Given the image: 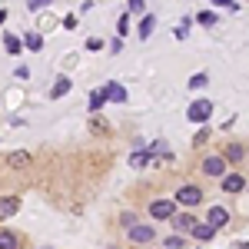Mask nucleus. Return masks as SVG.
Returning a JSON list of instances; mask_svg holds the SVG:
<instances>
[{
    "label": "nucleus",
    "mask_w": 249,
    "mask_h": 249,
    "mask_svg": "<svg viewBox=\"0 0 249 249\" xmlns=\"http://www.w3.org/2000/svg\"><path fill=\"white\" fill-rule=\"evenodd\" d=\"M210 116H213V100H193L186 107V120H193V123H206Z\"/></svg>",
    "instance_id": "f257e3e1"
},
{
    "label": "nucleus",
    "mask_w": 249,
    "mask_h": 249,
    "mask_svg": "<svg viewBox=\"0 0 249 249\" xmlns=\"http://www.w3.org/2000/svg\"><path fill=\"white\" fill-rule=\"evenodd\" d=\"M150 216L153 219H173L176 216V199H153L150 203Z\"/></svg>",
    "instance_id": "f03ea898"
},
{
    "label": "nucleus",
    "mask_w": 249,
    "mask_h": 249,
    "mask_svg": "<svg viewBox=\"0 0 249 249\" xmlns=\"http://www.w3.org/2000/svg\"><path fill=\"white\" fill-rule=\"evenodd\" d=\"M199 199H203L199 186H179L176 190V206H199Z\"/></svg>",
    "instance_id": "7ed1b4c3"
},
{
    "label": "nucleus",
    "mask_w": 249,
    "mask_h": 249,
    "mask_svg": "<svg viewBox=\"0 0 249 249\" xmlns=\"http://www.w3.org/2000/svg\"><path fill=\"white\" fill-rule=\"evenodd\" d=\"M206 223H210L213 230H223V226L230 223V213H226V206H210V213H206Z\"/></svg>",
    "instance_id": "20e7f679"
},
{
    "label": "nucleus",
    "mask_w": 249,
    "mask_h": 249,
    "mask_svg": "<svg viewBox=\"0 0 249 249\" xmlns=\"http://www.w3.org/2000/svg\"><path fill=\"white\" fill-rule=\"evenodd\" d=\"M246 190V176L243 173H226L223 176V193H243Z\"/></svg>",
    "instance_id": "39448f33"
},
{
    "label": "nucleus",
    "mask_w": 249,
    "mask_h": 249,
    "mask_svg": "<svg viewBox=\"0 0 249 249\" xmlns=\"http://www.w3.org/2000/svg\"><path fill=\"white\" fill-rule=\"evenodd\" d=\"M173 226H176V232H193V230H196V216H193L190 210L176 213V216H173Z\"/></svg>",
    "instance_id": "423d86ee"
},
{
    "label": "nucleus",
    "mask_w": 249,
    "mask_h": 249,
    "mask_svg": "<svg viewBox=\"0 0 249 249\" xmlns=\"http://www.w3.org/2000/svg\"><path fill=\"white\" fill-rule=\"evenodd\" d=\"M203 173L223 176V173H226V160H223V156H206V160H203Z\"/></svg>",
    "instance_id": "0eeeda50"
},
{
    "label": "nucleus",
    "mask_w": 249,
    "mask_h": 249,
    "mask_svg": "<svg viewBox=\"0 0 249 249\" xmlns=\"http://www.w3.org/2000/svg\"><path fill=\"white\" fill-rule=\"evenodd\" d=\"M17 210H20V199H17V196H3V199H0V219L17 216Z\"/></svg>",
    "instance_id": "6e6552de"
},
{
    "label": "nucleus",
    "mask_w": 249,
    "mask_h": 249,
    "mask_svg": "<svg viewBox=\"0 0 249 249\" xmlns=\"http://www.w3.org/2000/svg\"><path fill=\"white\" fill-rule=\"evenodd\" d=\"M126 236H130V243H150L153 239V230L150 226H130Z\"/></svg>",
    "instance_id": "1a4fd4ad"
},
{
    "label": "nucleus",
    "mask_w": 249,
    "mask_h": 249,
    "mask_svg": "<svg viewBox=\"0 0 249 249\" xmlns=\"http://www.w3.org/2000/svg\"><path fill=\"white\" fill-rule=\"evenodd\" d=\"M103 93H107V100H113V103H126V90H123L120 83H107Z\"/></svg>",
    "instance_id": "9d476101"
},
{
    "label": "nucleus",
    "mask_w": 249,
    "mask_h": 249,
    "mask_svg": "<svg viewBox=\"0 0 249 249\" xmlns=\"http://www.w3.org/2000/svg\"><path fill=\"white\" fill-rule=\"evenodd\" d=\"M7 166H10V170H23V166H30V153H23V150L10 153V156H7Z\"/></svg>",
    "instance_id": "9b49d317"
},
{
    "label": "nucleus",
    "mask_w": 249,
    "mask_h": 249,
    "mask_svg": "<svg viewBox=\"0 0 249 249\" xmlns=\"http://www.w3.org/2000/svg\"><path fill=\"white\" fill-rule=\"evenodd\" d=\"M156 150H160V146H150V150H140V153H133V156H130V166H146V163L153 160Z\"/></svg>",
    "instance_id": "f8f14e48"
},
{
    "label": "nucleus",
    "mask_w": 249,
    "mask_h": 249,
    "mask_svg": "<svg viewBox=\"0 0 249 249\" xmlns=\"http://www.w3.org/2000/svg\"><path fill=\"white\" fill-rule=\"evenodd\" d=\"M213 232H216V230H213L210 223H196V230H193L190 236H193V239H199V243H210V239H213Z\"/></svg>",
    "instance_id": "ddd939ff"
},
{
    "label": "nucleus",
    "mask_w": 249,
    "mask_h": 249,
    "mask_svg": "<svg viewBox=\"0 0 249 249\" xmlns=\"http://www.w3.org/2000/svg\"><path fill=\"white\" fill-rule=\"evenodd\" d=\"M243 156H246V150H243L239 143H230V146H226V153H223V160H226V163H239Z\"/></svg>",
    "instance_id": "4468645a"
},
{
    "label": "nucleus",
    "mask_w": 249,
    "mask_h": 249,
    "mask_svg": "<svg viewBox=\"0 0 249 249\" xmlns=\"http://www.w3.org/2000/svg\"><path fill=\"white\" fill-rule=\"evenodd\" d=\"M153 30H156V17H153V14H146V17H143V23H140V37L150 40V34H153Z\"/></svg>",
    "instance_id": "2eb2a0df"
},
{
    "label": "nucleus",
    "mask_w": 249,
    "mask_h": 249,
    "mask_svg": "<svg viewBox=\"0 0 249 249\" xmlns=\"http://www.w3.org/2000/svg\"><path fill=\"white\" fill-rule=\"evenodd\" d=\"M67 93H70V80H67V77H60L57 83H53L50 96H53V100H60V96H67Z\"/></svg>",
    "instance_id": "dca6fc26"
},
{
    "label": "nucleus",
    "mask_w": 249,
    "mask_h": 249,
    "mask_svg": "<svg viewBox=\"0 0 249 249\" xmlns=\"http://www.w3.org/2000/svg\"><path fill=\"white\" fill-rule=\"evenodd\" d=\"M3 47H7V53H20V50H23V40L14 37V34H7V37H3Z\"/></svg>",
    "instance_id": "f3484780"
},
{
    "label": "nucleus",
    "mask_w": 249,
    "mask_h": 249,
    "mask_svg": "<svg viewBox=\"0 0 249 249\" xmlns=\"http://www.w3.org/2000/svg\"><path fill=\"white\" fill-rule=\"evenodd\" d=\"M23 47L37 53V50H43V37H40V34H27V37H23Z\"/></svg>",
    "instance_id": "a211bd4d"
},
{
    "label": "nucleus",
    "mask_w": 249,
    "mask_h": 249,
    "mask_svg": "<svg viewBox=\"0 0 249 249\" xmlns=\"http://www.w3.org/2000/svg\"><path fill=\"white\" fill-rule=\"evenodd\" d=\"M17 236L14 232H7V230H0V249H17Z\"/></svg>",
    "instance_id": "6ab92c4d"
},
{
    "label": "nucleus",
    "mask_w": 249,
    "mask_h": 249,
    "mask_svg": "<svg viewBox=\"0 0 249 249\" xmlns=\"http://www.w3.org/2000/svg\"><path fill=\"white\" fill-rule=\"evenodd\" d=\"M103 103H107V93H103V90H93V93H90V110H100V107H103Z\"/></svg>",
    "instance_id": "aec40b11"
},
{
    "label": "nucleus",
    "mask_w": 249,
    "mask_h": 249,
    "mask_svg": "<svg viewBox=\"0 0 249 249\" xmlns=\"http://www.w3.org/2000/svg\"><path fill=\"white\" fill-rule=\"evenodd\" d=\"M206 83H210V73H196V77H190V87H193V90H203Z\"/></svg>",
    "instance_id": "412c9836"
},
{
    "label": "nucleus",
    "mask_w": 249,
    "mask_h": 249,
    "mask_svg": "<svg viewBox=\"0 0 249 249\" xmlns=\"http://www.w3.org/2000/svg\"><path fill=\"white\" fill-rule=\"evenodd\" d=\"M163 249H183V236H166L163 239Z\"/></svg>",
    "instance_id": "4be33fe9"
},
{
    "label": "nucleus",
    "mask_w": 249,
    "mask_h": 249,
    "mask_svg": "<svg viewBox=\"0 0 249 249\" xmlns=\"http://www.w3.org/2000/svg\"><path fill=\"white\" fill-rule=\"evenodd\" d=\"M196 20H199L203 27H213V23H216V20H219V17H216L213 10H203V14H199V17H196Z\"/></svg>",
    "instance_id": "5701e85b"
},
{
    "label": "nucleus",
    "mask_w": 249,
    "mask_h": 249,
    "mask_svg": "<svg viewBox=\"0 0 249 249\" xmlns=\"http://www.w3.org/2000/svg\"><path fill=\"white\" fill-rule=\"evenodd\" d=\"M116 30H120V37H126V34H130V17H126V14L120 17V23H116Z\"/></svg>",
    "instance_id": "b1692460"
},
{
    "label": "nucleus",
    "mask_w": 249,
    "mask_h": 249,
    "mask_svg": "<svg viewBox=\"0 0 249 249\" xmlns=\"http://www.w3.org/2000/svg\"><path fill=\"white\" fill-rule=\"evenodd\" d=\"M87 50H93V53H96V50H103V40H100V37H90V40H87Z\"/></svg>",
    "instance_id": "393cba45"
},
{
    "label": "nucleus",
    "mask_w": 249,
    "mask_h": 249,
    "mask_svg": "<svg viewBox=\"0 0 249 249\" xmlns=\"http://www.w3.org/2000/svg\"><path fill=\"white\" fill-rule=\"evenodd\" d=\"M206 140H210V130H199V133H196V140H193V146H203Z\"/></svg>",
    "instance_id": "a878e982"
},
{
    "label": "nucleus",
    "mask_w": 249,
    "mask_h": 249,
    "mask_svg": "<svg viewBox=\"0 0 249 249\" xmlns=\"http://www.w3.org/2000/svg\"><path fill=\"white\" fill-rule=\"evenodd\" d=\"M143 3H146V0H126V7H130L133 14H140V10H143Z\"/></svg>",
    "instance_id": "bb28decb"
},
{
    "label": "nucleus",
    "mask_w": 249,
    "mask_h": 249,
    "mask_svg": "<svg viewBox=\"0 0 249 249\" xmlns=\"http://www.w3.org/2000/svg\"><path fill=\"white\" fill-rule=\"evenodd\" d=\"M47 3H50V0H30L27 7H30V10H40V7H47Z\"/></svg>",
    "instance_id": "cd10ccee"
},
{
    "label": "nucleus",
    "mask_w": 249,
    "mask_h": 249,
    "mask_svg": "<svg viewBox=\"0 0 249 249\" xmlns=\"http://www.w3.org/2000/svg\"><path fill=\"white\" fill-rule=\"evenodd\" d=\"M63 27H67V30H73V27H77V17H73V14H70V17H63Z\"/></svg>",
    "instance_id": "c85d7f7f"
},
{
    "label": "nucleus",
    "mask_w": 249,
    "mask_h": 249,
    "mask_svg": "<svg viewBox=\"0 0 249 249\" xmlns=\"http://www.w3.org/2000/svg\"><path fill=\"white\" fill-rule=\"evenodd\" d=\"M14 77H17V80H27V77H30V70H27V67H20V70H14Z\"/></svg>",
    "instance_id": "c756f323"
},
{
    "label": "nucleus",
    "mask_w": 249,
    "mask_h": 249,
    "mask_svg": "<svg viewBox=\"0 0 249 249\" xmlns=\"http://www.w3.org/2000/svg\"><path fill=\"white\" fill-rule=\"evenodd\" d=\"M3 20H7V10H0V23H3Z\"/></svg>",
    "instance_id": "7c9ffc66"
},
{
    "label": "nucleus",
    "mask_w": 249,
    "mask_h": 249,
    "mask_svg": "<svg viewBox=\"0 0 249 249\" xmlns=\"http://www.w3.org/2000/svg\"><path fill=\"white\" fill-rule=\"evenodd\" d=\"M239 249H249V243H246V246H239Z\"/></svg>",
    "instance_id": "2f4dec72"
}]
</instances>
